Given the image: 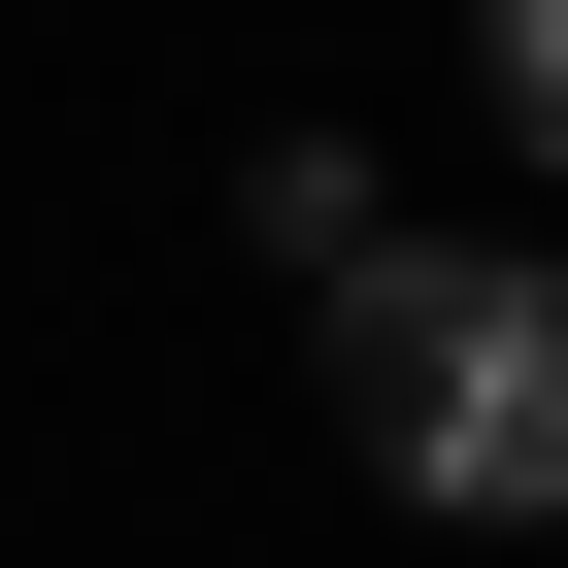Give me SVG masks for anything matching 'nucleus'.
<instances>
[{
  "instance_id": "f257e3e1",
  "label": "nucleus",
  "mask_w": 568,
  "mask_h": 568,
  "mask_svg": "<svg viewBox=\"0 0 568 568\" xmlns=\"http://www.w3.org/2000/svg\"><path fill=\"white\" fill-rule=\"evenodd\" d=\"M335 435H368L435 535H568V267L368 234V267H335Z\"/></svg>"
},
{
  "instance_id": "f03ea898",
  "label": "nucleus",
  "mask_w": 568,
  "mask_h": 568,
  "mask_svg": "<svg viewBox=\"0 0 568 568\" xmlns=\"http://www.w3.org/2000/svg\"><path fill=\"white\" fill-rule=\"evenodd\" d=\"M468 101H501V134L568 168V0H468Z\"/></svg>"
}]
</instances>
